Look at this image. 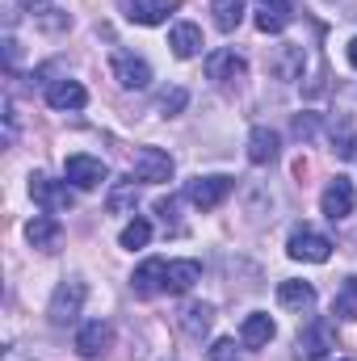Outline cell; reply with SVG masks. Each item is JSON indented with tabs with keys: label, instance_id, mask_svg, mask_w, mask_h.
Here are the masks:
<instances>
[{
	"label": "cell",
	"instance_id": "6da1fadb",
	"mask_svg": "<svg viewBox=\"0 0 357 361\" xmlns=\"http://www.w3.org/2000/svg\"><path fill=\"white\" fill-rule=\"evenodd\" d=\"M85 298H89V286H85V281H76V277H68V281H63V286L51 294V307H47L51 324H55V328H68V324H76V315H80Z\"/></svg>",
	"mask_w": 357,
	"mask_h": 361
},
{
	"label": "cell",
	"instance_id": "7a4b0ae2",
	"mask_svg": "<svg viewBox=\"0 0 357 361\" xmlns=\"http://www.w3.org/2000/svg\"><path fill=\"white\" fill-rule=\"evenodd\" d=\"M328 349H337V332H332L328 319H311L294 341V357L298 361H320Z\"/></svg>",
	"mask_w": 357,
	"mask_h": 361
},
{
	"label": "cell",
	"instance_id": "3957f363",
	"mask_svg": "<svg viewBox=\"0 0 357 361\" xmlns=\"http://www.w3.org/2000/svg\"><path fill=\"white\" fill-rule=\"evenodd\" d=\"M30 197H34L47 214L72 210V202H76V193L68 189V180H51V177H42V173H34V177H30Z\"/></svg>",
	"mask_w": 357,
	"mask_h": 361
},
{
	"label": "cell",
	"instance_id": "277c9868",
	"mask_svg": "<svg viewBox=\"0 0 357 361\" xmlns=\"http://www.w3.org/2000/svg\"><path fill=\"white\" fill-rule=\"evenodd\" d=\"M286 252H290L294 261H307V265H324V261L332 257V240H328V235H320V231H311V227H298V231L290 235Z\"/></svg>",
	"mask_w": 357,
	"mask_h": 361
},
{
	"label": "cell",
	"instance_id": "5b68a950",
	"mask_svg": "<svg viewBox=\"0 0 357 361\" xmlns=\"http://www.w3.org/2000/svg\"><path fill=\"white\" fill-rule=\"evenodd\" d=\"M236 189L231 177H193L185 185V197L198 206V210H214L219 202H227V193Z\"/></svg>",
	"mask_w": 357,
	"mask_h": 361
},
{
	"label": "cell",
	"instance_id": "8992f818",
	"mask_svg": "<svg viewBox=\"0 0 357 361\" xmlns=\"http://www.w3.org/2000/svg\"><path fill=\"white\" fill-rule=\"evenodd\" d=\"M320 206H324V214L337 223V219H349L357 206V189L349 177H332L328 180V189H324V197H320Z\"/></svg>",
	"mask_w": 357,
	"mask_h": 361
},
{
	"label": "cell",
	"instance_id": "52a82bcc",
	"mask_svg": "<svg viewBox=\"0 0 357 361\" xmlns=\"http://www.w3.org/2000/svg\"><path fill=\"white\" fill-rule=\"evenodd\" d=\"M135 180H173V156L160 147H139L135 152Z\"/></svg>",
	"mask_w": 357,
	"mask_h": 361
},
{
	"label": "cell",
	"instance_id": "ba28073f",
	"mask_svg": "<svg viewBox=\"0 0 357 361\" xmlns=\"http://www.w3.org/2000/svg\"><path fill=\"white\" fill-rule=\"evenodd\" d=\"M63 177L72 180L76 189H97L101 180L109 177V169H105L97 156H68V160H63Z\"/></svg>",
	"mask_w": 357,
	"mask_h": 361
},
{
	"label": "cell",
	"instance_id": "9c48e42d",
	"mask_svg": "<svg viewBox=\"0 0 357 361\" xmlns=\"http://www.w3.org/2000/svg\"><path fill=\"white\" fill-rule=\"evenodd\" d=\"M114 80L122 85V89H147L152 85V68L139 59V55H126V51H118L114 55Z\"/></svg>",
	"mask_w": 357,
	"mask_h": 361
},
{
	"label": "cell",
	"instance_id": "30bf717a",
	"mask_svg": "<svg viewBox=\"0 0 357 361\" xmlns=\"http://www.w3.org/2000/svg\"><path fill=\"white\" fill-rule=\"evenodd\" d=\"M47 105L59 109V114H68V109H85V105H89V92H85L80 80H51V85H47Z\"/></svg>",
	"mask_w": 357,
	"mask_h": 361
},
{
	"label": "cell",
	"instance_id": "8fae6325",
	"mask_svg": "<svg viewBox=\"0 0 357 361\" xmlns=\"http://www.w3.org/2000/svg\"><path fill=\"white\" fill-rule=\"evenodd\" d=\"M206 76L219 80V85H240V80L248 76V68H244V59H240L236 51H214V55L206 59Z\"/></svg>",
	"mask_w": 357,
	"mask_h": 361
},
{
	"label": "cell",
	"instance_id": "7c38bea8",
	"mask_svg": "<svg viewBox=\"0 0 357 361\" xmlns=\"http://www.w3.org/2000/svg\"><path fill=\"white\" fill-rule=\"evenodd\" d=\"M59 235H63V227H59V219H55V214H47V210H42V214H34V219H30V227H25V240H30L38 252H55V248H59Z\"/></svg>",
	"mask_w": 357,
	"mask_h": 361
},
{
	"label": "cell",
	"instance_id": "4fadbf2b",
	"mask_svg": "<svg viewBox=\"0 0 357 361\" xmlns=\"http://www.w3.org/2000/svg\"><path fill=\"white\" fill-rule=\"evenodd\" d=\"M109 341H114V328H109L105 319H89V324L76 332V353H80V357H101V353L109 349Z\"/></svg>",
	"mask_w": 357,
	"mask_h": 361
},
{
	"label": "cell",
	"instance_id": "5bb4252c",
	"mask_svg": "<svg viewBox=\"0 0 357 361\" xmlns=\"http://www.w3.org/2000/svg\"><path fill=\"white\" fill-rule=\"evenodd\" d=\"M169 13H177V0H126V17L135 25H160Z\"/></svg>",
	"mask_w": 357,
	"mask_h": 361
},
{
	"label": "cell",
	"instance_id": "9a60e30c",
	"mask_svg": "<svg viewBox=\"0 0 357 361\" xmlns=\"http://www.w3.org/2000/svg\"><path fill=\"white\" fill-rule=\"evenodd\" d=\"M164 269H169V261H160V257H152V261H143L135 277H131V286H135V294L139 298H152V294H164Z\"/></svg>",
	"mask_w": 357,
	"mask_h": 361
},
{
	"label": "cell",
	"instance_id": "2e32d148",
	"mask_svg": "<svg viewBox=\"0 0 357 361\" xmlns=\"http://www.w3.org/2000/svg\"><path fill=\"white\" fill-rule=\"evenodd\" d=\"M202 281V265L198 261H169L164 269V294H185Z\"/></svg>",
	"mask_w": 357,
	"mask_h": 361
},
{
	"label": "cell",
	"instance_id": "e0dca14e",
	"mask_svg": "<svg viewBox=\"0 0 357 361\" xmlns=\"http://www.w3.org/2000/svg\"><path fill=\"white\" fill-rule=\"evenodd\" d=\"M169 47H173V55H177V59H193L206 42H202V30H198L193 21H177V25H173V34H169Z\"/></svg>",
	"mask_w": 357,
	"mask_h": 361
},
{
	"label": "cell",
	"instance_id": "ac0fdd59",
	"mask_svg": "<svg viewBox=\"0 0 357 361\" xmlns=\"http://www.w3.org/2000/svg\"><path fill=\"white\" fill-rule=\"evenodd\" d=\"M290 25V4L286 0H261L257 4V30L261 34H282Z\"/></svg>",
	"mask_w": 357,
	"mask_h": 361
},
{
	"label": "cell",
	"instance_id": "d6986e66",
	"mask_svg": "<svg viewBox=\"0 0 357 361\" xmlns=\"http://www.w3.org/2000/svg\"><path fill=\"white\" fill-rule=\"evenodd\" d=\"M269 68H273L277 80H298L303 76V47H294V42L277 47V55L269 59Z\"/></svg>",
	"mask_w": 357,
	"mask_h": 361
},
{
	"label": "cell",
	"instance_id": "ffe728a7",
	"mask_svg": "<svg viewBox=\"0 0 357 361\" xmlns=\"http://www.w3.org/2000/svg\"><path fill=\"white\" fill-rule=\"evenodd\" d=\"M277 302L290 311H311L315 307V286L311 281H282L277 286Z\"/></svg>",
	"mask_w": 357,
	"mask_h": 361
},
{
	"label": "cell",
	"instance_id": "44dd1931",
	"mask_svg": "<svg viewBox=\"0 0 357 361\" xmlns=\"http://www.w3.org/2000/svg\"><path fill=\"white\" fill-rule=\"evenodd\" d=\"M248 160L253 164H273L277 160V130L253 126V135H248Z\"/></svg>",
	"mask_w": 357,
	"mask_h": 361
},
{
	"label": "cell",
	"instance_id": "7402d4cb",
	"mask_svg": "<svg viewBox=\"0 0 357 361\" xmlns=\"http://www.w3.org/2000/svg\"><path fill=\"white\" fill-rule=\"evenodd\" d=\"M210 324H214V307H210V302H189V307L181 311V328H185L193 341H202V336L210 332Z\"/></svg>",
	"mask_w": 357,
	"mask_h": 361
},
{
	"label": "cell",
	"instance_id": "603a6c76",
	"mask_svg": "<svg viewBox=\"0 0 357 361\" xmlns=\"http://www.w3.org/2000/svg\"><path fill=\"white\" fill-rule=\"evenodd\" d=\"M273 332H277V328H273V319H269V315H261V311H253V315L240 324V341H244L248 349H261V345H269V341H273Z\"/></svg>",
	"mask_w": 357,
	"mask_h": 361
},
{
	"label": "cell",
	"instance_id": "cb8c5ba5",
	"mask_svg": "<svg viewBox=\"0 0 357 361\" xmlns=\"http://www.w3.org/2000/svg\"><path fill=\"white\" fill-rule=\"evenodd\" d=\"M332 315L345 319V324L357 319V277H345V281H341V290H337V298H332Z\"/></svg>",
	"mask_w": 357,
	"mask_h": 361
},
{
	"label": "cell",
	"instance_id": "d4e9b609",
	"mask_svg": "<svg viewBox=\"0 0 357 361\" xmlns=\"http://www.w3.org/2000/svg\"><path fill=\"white\" fill-rule=\"evenodd\" d=\"M210 13H214V25L231 34L244 21V0H210Z\"/></svg>",
	"mask_w": 357,
	"mask_h": 361
},
{
	"label": "cell",
	"instance_id": "484cf974",
	"mask_svg": "<svg viewBox=\"0 0 357 361\" xmlns=\"http://www.w3.org/2000/svg\"><path fill=\"white\" fill-rule=\"evenodd\" d=\"M147 240H152V223H147V219H131V223L122 227V248L135 252V248H143Z\"/></svg>",
	"mask_w": 357,
	"mask_h": 361
},
{
	"label": "cell",
	"instance_id": "4316f807",
	"mask_svg": "<svg viewBox=\"0 0 357 361\" xmlns=\"http://www.w3.org/2000/svg\"><path fill=\"white\" fill-rule=\"evenodd\" d=\"M135 197H139V193H135V180H131V185H118V189L109 193V210L118 214V210H126V206H135Z\"/></svg>",
	"mask_w": 357,
	"mask_h": 361
},
{
	"label": "cell",
	"instance_id": "83f0119b",
	"mask_svg": "<svg viewBox=\"0 0 357 361\" xmlns=\"http://www.w3.org/2000/svg\"><path fill=\"white\" fill-rule=\"evenodd\" d=\"M210 361H240L236 341H214V345H210Z\"/></svg>",
	"mask_w": 357,
	"mask_h": 361
},
{
	"label": "cell",
	"instance_id": "f1b7e54d",
	"mask_svg": "<svg viewBox=\"0 0 357 361\" xmlns=\"http://www.w3.org/2000/svg\"><path fill=\"white\" fill-rule=\"evenodd\" d=\"M315 126H320V122H315V114H298V118H294V135H298V139H311V135H315Z\"/></svg>",
	"mask_w": 357,
	"mask_h": 361
},
{
	"label": "cell",
	"instance_id": "f546056e",
	"mask_svg": "<svg viewBox=\"0 0 357 361\" xmlns=\"http://www.w3.org/2000/svg\"><path fill=\"white\" fill-rule=\"evenodd\" d=\"M185 101H189V97H185V89H173V92H164L160 109H164V114H177V109H185Z\"/></svg>",
	"mask_w": 357,
	"mask_h": 361
},
{
	"label": "cell",
	"instance_id": "4dcf8cb0",
	"mask_svg": "<svg viewBox=\"0 0 357 361\" xmlns=\"http://www.w3.org/2000/svg\"><path fill=\"white\" fill-rule=\"evenodd\" d=\"M349 63H353V68H357V38H353V42H349Z\"/></svg>",
	"mask_w": 357,
	"mask_h": 361
},
{
	"label": "cell",
	"instance_id": "1f68e13d",
	"mask_svg": "<svg viewBox=\"0 0 357 361\" xmlns=\"http://www.w3.org/2000/svg\"><path fill=\"white\" fill-rule=\"evenodd\" d=\"M341 361H345V357H341Z\"/></svg>",
	"mask_w": 357,
	"mask_h": 361
}]
</instances>
